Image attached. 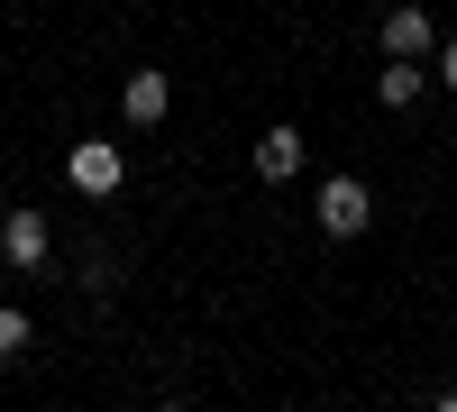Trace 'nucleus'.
<instances>
[{"instance_id":"f257e3e1","label":"nucleus","mask_w":457,"mask_h":412,"mask_svg":"<svg viewBox=\"0 0 457 412\" xmlns=\"http://www.w3.org/2000/svg\"><path fill=\"white\" fill-rule=\"evenodd\" d=\"M312 211H320V230H329V239H357L366 220H375V193H366L357 174H329L320 193H312Z\"/></svg>"},{"instance_id":"f03ea898","label":"nucleus","mask_w":457,"mask_h":412,"mask_svg":"<svg viewBox=\"0 0 457 412\" xmlns=\"http://www.w3.org/2000/svg\"><path fill=\"white\" fill-rule=\"evenodd\" d=\"M64 174H73V193H92V202H110V193L129 183V165H120V147H110V138H83V147L64 156Z\"/></svg>"},{"instance_id":"7ed1b4c3","label":"nucleus","mask_w":457,"mask_h":412,"mask_svg":"<svg viewBox=\"0 0 457 412\" xmlns=\"http://www.w3.org/2000/svg\"><path fill=\"white\" fill-rule=\"evenodd\" d=\"M46 248H55V239H46V211H28V202H19L10 220H0V256H10L19 275H28V266H46Z\"/></svg>"},{"instance_id":"20e7f679","label":"nucleus","mask_w":457,"mask_h":412,"mask_svg":"<svg viewBox=\"0 0 457 412\" xmlns=\"http://www.w3.org/2000/svg\"><path fill=\"white\" fill-rule=\"evenodd\" d=\"M120 110H129V129H156V120H165V73H156V64H137V73H129V92H120Z\"/></svg>"},{"instance_id":"39448f33","label":"nucleus","mask_w":457,"mask_h":412,"mask_svg":"<svg viewBox=\"0 0 457 412\" xmlns=\"http://www.w3.org/2000/svg\"><path fill=\"white\" fill-rule=\"evenodd\" d=\"M430 46H439L430 10H385V55H430Z\"/></svg>"},{"instance_id":"423d86ee","label":"nucleus","mask_w":457,"mask_h":412,"mask_svg":"<svg viewBox=\"0 0 457 412\" xmlns=\"http://www.w3.org/2000/svg\"><path fill=\"white\" fill-rule=\"evenodd\" d=\"M256 174H265V183L302 174V129H265V138H256Z\"/></svg>"},{"instance_id":"0eeeda50","label":"nucleus","mask_w":457,"mask_h":412,"mask_svg":"<svg viewBox=\"0 0 457 412\" xmlns=\"http://www.w3.org/2000/svg\"><path fill=\"white\" fill-rule=\"evenodd\" d=\"M375 101H385V110H411V101H421V64H411V55H385V73H375Z\"/></svg>"},{"instance_id":"6e6552de","label":"nucleus","mask_w":457,"mask_h":412,"mask_svg":"<svg viewBox=\"0 0 457 412\" xmlns=\"http://www.w3.org/2000/svg\"><path fill=\"white\" fill-rule=\"evenodd\" d=\"M19 349H28V312H10V303H0V366H10Z\"/></svg>"},{"instance_id":"1a4fd4ad","label":"nucleus","mask_w":457,"mask_h":412,"mask_svg":"<svg viewBox=\"0 0 457 412\" xmlns=\"http://www.w3.org/2000/svg\"><path fill=\"white\" fill-rule=\"evenodd\" d=\"M430 55H439V83L457 92V37H448V46H430Z\"/></svg>"}]
</instances>
